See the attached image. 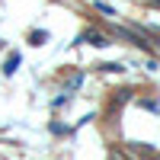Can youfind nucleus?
Here are the masks:
<instances>
[{
  "instance_id": "obj_4",
  "label": "nucleus",
  "mask_w": 160,
  "mask_h": 160,
  "mask_svg": "<svg viewBox=\"0 0 160 160\" xmlns=\"http://www.w3.org/2000/svg\"><path fill=\"white\" fill-rule=\"evenodd\" d=\"M80 80H83V77H80V74H74V77H68V83H64V90H77V87H80Z\"/></svg>"
},
{
  "instance_id": "obj_2",
  "label": "nucleus",
  "mask_w": 160,
  "mask_h": 160,
  "mask_svg": "<svg viewBox=\"0 0 160 160\" xmlns=\"http://www.w3.org/2000/svg\"><path fill=\"white\" fill-rule=\"evenodd\" d=\"M16 68H19V55H10V58H7V68H3V71H7V74H13Z\"/></svg>"
},
{
  "instance_id": "obj_5",
  "label": "nucleus",
  "mask_w": 160,
  "mask_h": 160,
  "mask_svg": "<svg viewBox=\"0 0 160 160\" xmlns=\"http://www.w3.org/2000/svg\"><path fill=\"white\" fill-rule=\"evenodd\" d=\"M45 38H48V32H32V45H45Z\"/></svg>"
},
{
  "instance_id": "obj_1",
  "label": "nucleus",
  "mask_w": 160,
  "mask_h": 160,
  "mask_svg": "<svg viewBox=\"0 0 160 160\" xmlns=\"http://www.w3.org/2000/svg\"><path fill=\"white\" fill-rule=\"evenodd\" d=\"M83 42L96 45V48H106V45H109V35H102V32H96V29H87V32H83Z\"/></svg>"
},
{
  "instance_id": "obj_7",
  "label": "nucleus",
  "mask_w": 160,
  "mask_h": 160,
  "mask_svg": "<svg viewBox=\"0 0 160 160\" xmlns=\"http://www.w3.org/2000/svg\"><path fill=\"white\" fill-rule=\"evenodd\" d=\"M154 160H160V157H154Z\"/></svg>"
},
{
  "instance_id": "obj_3",
  "label": "nucleus",
  "mask_w": 160,
  "mask_h": 160,
  "mask_svg": "<svg viewBox=\"0 0 160 160\" xmlns=\"http://www.w3.org/2000/svg\"><path fill=\"white\" fill-rule=\"evenodd\" d=\"M93 7H96L99 13H106V16H115V10H112L109 3H102V0H96V3H93Z\"/></svg>"
},
{
  "instance_id": "obj_6",
  "label": "nucleus",
  "mask_w": 160,
  "mask_h": 160,
  "mask_svg": "<svg viewBox=\"0 0 160 160\" xmlns=\"http://www.w3.org/2000/svg\"><path fill=\"white\" fill-rule=\"evenodd\" d=\"M154 3H160V0H154Z\"/></svg>"
}]
</instances>
